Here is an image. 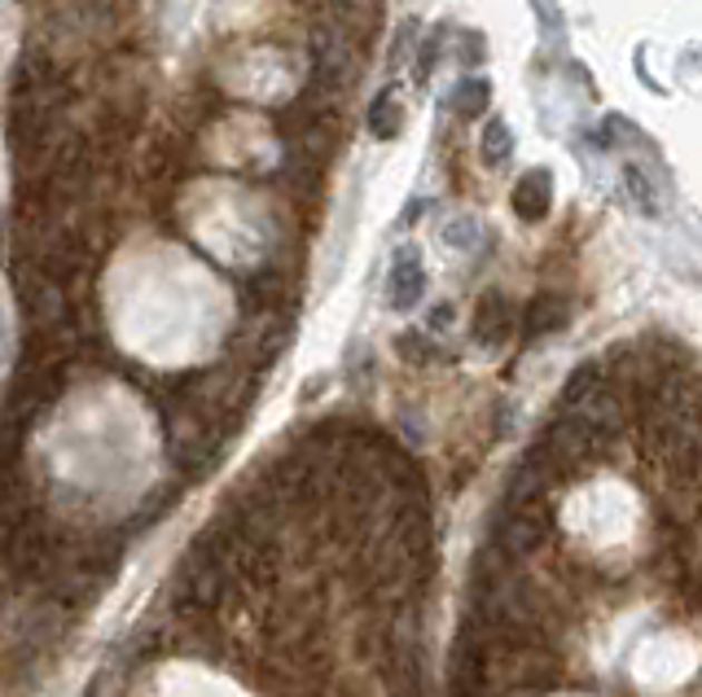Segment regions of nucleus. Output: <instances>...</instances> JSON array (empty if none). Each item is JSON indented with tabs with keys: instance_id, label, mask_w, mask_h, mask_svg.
Instances as JSON below:
<instances>
[{
	"instance_id": "obj_1",
	"label": "nucleus",
	"mask_w": 702,
	"mask_h": 697,
	"mask_svg": "<svg viewBox=\"0 0 702 697\" xmlns=\"http://www.w3.org/2000/svg\"><path fill=\"white\" fill-rule=\"evenodd\" d=\"M491 540L509 553V558H532L554 540V513L549 504H505L496 518Z\"/></svg>"
},
{
	"instance_id": "obj_2",
	"label": "nucleus",
	"mask_w": 702,
	"mask_h": 697,
	"mask_svg": "<svg viewBox=\"0 0 702 697\" xmlns=\"http://www.w3.org/2000/svg\"><path fill=\"white\" fill-rule=\"evenodd\" d=\"M421 289H426V273H421V255L413 246H404L400 255H396V264H391V277H387V294H391V303L396 307H413L421 298Z\"/></svg>"
},
{
	"instance_id": "obj_3",
	"label": "nucleus",
	"mask_w": 702,
	"mask_h": 697,
	"mask_svg": "<svg viewBox=\"0 0 702 697\" xmlns=\"http://www.w3.org/2000/svg\"><path fill=\"white\" fill-rule=\"evenodd\" d=\"M549 198H554L549 171H527V176L514 185V210H518L527 224H536V219L549 215Z\"/></svg>"
},
{
	"instance_id": "obj_4",
	"label": "nucleus",
	"mask_w": 702,
	"mask_h": 697,
	"mask_svg": "<svg viewBox=\"0 0 702 697\" xmlns=\"http://www.w3.org/2000/svg\"><path fill=\"white\" fill-rule=\"evenodd\" d=\"M514 330V307L505 303V294H484L479 316H475V334L479 343H505Z\"/></svg>"
},
{
	"instance_id": "obj_5",
	"label": "nucleus",
	"mask_w": 702,
	"mask_h": 697,
	"mask_svg": "<svg viewBox=\"0 0 702 697\" xmlns=\"http://www.w3.org/2000/svg\"><path fill=\"white\" fill-rule=\"evenodd\" d=\"M562 321H566L562 298H554V294H540L536 303H527V316H523V343H532V338H540V334L558 330Z\"/></svg>"
},
{
	"instance_id": "obj_6",
	"label": "nucleus",
	"mask_w": 702,
	"mask_h": 697,
	"mask_svg": "<svg viewBox=\"0 0 702 697\" xmlns=\"http://www.w3.org/2000/svg\"><path fill=\"white\" fill-rule=\"evenodd\" d=\"M488 79H461L457 88H452V110L461 115V119H479L484 110H488Z\"/></svg>"
},
{
	"instance_id": "obj_7",
	"label": "nucleus",
	"mask_w": 702,
	"mask_h": 697,
	"mask_svg": "<svg viewBox=\"0 0 702 697\" xmlns=\"http://www.w3.org/2000/svg\"><path fill=\"white\" fill-rule=\"evenodd\" d=\"M369 128H373V137H396V132H400V106H396L391 92H382V97L373 101V110H369Z\"/></svg>"
},
{
	"instance_id": "obj_8",
	"label": "nucleus",
	"mask_w": 702,
	"mask_h": 697,
	"mask_svg": "<svg viewBox=\"0 0 702 697\" xmlns=\"http://www.w3.org/2000/svg\"><path fill=\"white\" fill-rule=\"evenodd\" d=\"M484 158H488L491 167L509 158V128H505V119H491L488 128H484Z\"/></svg>"
},
{
	"instance_id": "obj_9",
	"label": "nucleus",
	"mask_w": 702,
	"mask_h": 697,
	"mask_svg": "<svg viewBox=\"0 0 702 697\" xmlns=\"http://www.w3.org/2000/svg\"><path fill=\"white\" fill-rule=\"evenodd\" d=\"M400 355L409 360V364H435L439 360V351H435V343L426 338V334H400Z\"/></svg>"
},
{
	"instance_id": "obj_10",
	"label": "nucleus",
	"mask_w": 702,
	"mask_h": 697,
	"mask_svg": "<svg viewBox=\"0 0 702 697\" xmlns=\"http://www.w3.org/2000/svg\"><path fill=\"white\" fill-rule=\"evenodd\" d=\"M624 185H628L632 194H636V207H641V210H654V203H650V198H654V189L645 185V176H641L636 167H624Z\"/></svg>"
},
{
	"instance_id": "obj_11",
	"label": "nucleus",
	"mask_w": 702,
	"mask_h": 697,
	"mask_svg": "<svg viewBox=\"0 0 702 697\" xmlns=\"http://www.w3.org/2000/svg\"><path fill=\"white\" fill-rule=\"evenodd\" d=\"M470 228H475L470 219H457V224H448V233H443V237H448V242H457V246H470V242H475V237H470Z\"/></svg>"
},
{
	"instance_id": "obj_12",
	"label": "nucleus",
	"mask_w": 702,
	"mask_h": 697,
	"mask_svg": "<svg viewBox=\"0 0 702 697\" xmlns=\"http://www.w3.org/2000/svg\"><path fill=\"white\" fill-rule=\"evenodd\" d=\"M448 321H452V307H435V312H430V325H435V330H443Z\"/></svg>"
}]
</instances>
